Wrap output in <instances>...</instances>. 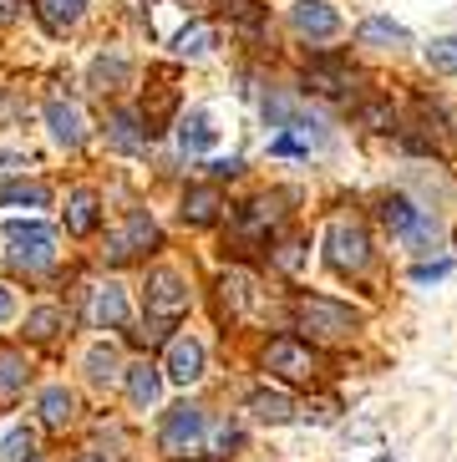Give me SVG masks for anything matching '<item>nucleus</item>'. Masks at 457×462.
Returning a JSON list of instances; mask_svg holds the SVG:
<instances>
[{
  "label": "nucleus",
  "instance_id": "393cba45",
  "mask_svg": "<svg viewBox=\"0 0 457 462\" xmlns=\"http://www.w3.org/2000/svg\"><path fill=\"white\" fill-rule=\"evenodd\" d=\"M214 42H219V31H214V26H203V21H199V26H183V31H178L173 51H178V56H203Z\"/></svg>",
  "mask_w": 457,
  "mask_h": 462
},
{
  "label": "nucleus",
  "instance_id": "f3484780",
  "mask_svg": "<svg viewBox=\"0 0 457 462\" xmlns=\"http://www.w3.org/2000/svg\"><path fill=\"white\" fill-rule=\"evenodd\" d=\"M81 11H87V0H36L41 26L51 31V36H67V31L81 21Z\"/></svg>",
  "mask_w": 457,
  "mask_h": 462
},
{
  "label": "nucleus",
  "instance_id": "f257e3e1",
  "mask_svg": "<svg viewBox=\"0 0 457 462\" xmlns=\"http://www.w3.org/2000/svg\"><path fill=\"white\" fill-rule=\"evenodd\" d=\"M183 310H189V285H183L173 270L148 274V320H153V330H133V340H137V346H153V340H163L168 320H178Z\"/></svg>",
  "mask_w": 457,
  "mask_h": 462
},
{
  "label": "nucleus",
  "instance_id": "ddd939ff",
  "mask_svg": "<svg viewBox=\"0 0 457 462\" xmlns=\"http://www.w3.org/2000/svg\"><path fill=\"white\" fill-rule=\"evenodd\" d=\"M92 326L97 330H117L122 320H127V295H122V285H97L92 290Z\"/></svg>",
  "mask_w": 457,
  "mask_h": 462
},
{
  "label": "nucleus",
  "instance_id": "423d86ee",
  "mask_svg": "<svg viewBox=\"0 0 457 462\" xmlns=\"http://www.w3.org/2000/svg\"><path fill=\"white\" fill-rule=\"evenodd\" d=\"M265 366L275 371V376H284V381H295V386H305V381L315 376V351H310V346H300L295 336H280V340H269Z\"/></svg>",
  "mask_w": 457,
  "mask_h": 462
},
{
  "label": "nucleus",
  "instance_id": "7c9ffc66",
  "mask_svg": "<svg viewBox=\"0 0 457 462\" xmlns=\"http://www.w3.org/2000/svg\"><path fill=\"white\" fill-rule=\"evenodd\" d=\"M275 264H280L284 274H295L300 264H305V245H300V239H290V245H280V249H275Z\"/></svg>",
  "mask_w": 457,
  "mask_h": 462
},
{
  "label": "nucleus",
  "instance_id": "c85d7f7f",
  "mask_svg": "<svg viewBox=\"0 0 457 462\" xmlns=\"http://www.w3.org/2000/svg\"><path fill=\"white\" fill-rule=\"evenodd\" d=\"M51 193L41 189V183H5L0 189V204H26V208H46Z\"/></svg>",
  "mask_w": 457,
  "mask_h": 462
},
{
  "label": "nucleus",
  "instance_id": "6e6552de",
  "mask_svg": "<svg viewBox=\"0 0 457 462\" xmlns=\"http://www.w3.org/2000/svg\"><path fill=\"white\" fill-rule=\"evenodd\" d=\"M290 26L310 42H325V36H336L340 31V11L336 5H325V0H295L290 5Z\"/></svg>",
  "mask_w": 457,
  "mask_h": 462
},
{
  "label": "nucleus",
  "instance_id": "1a4fd4ad",
  "mask_svg": "<svg viewBox=\"0 0 457 462\" xmlns=\"http://www.w3.org/2000/svg\"><path fill=\"white\" fill-rule=\"evenodd\" d=\"M381 224H387L391 234H406V239H427L432 234V218L422 214L406 193H391V199H381Z\"/></svg>",
  "mask_w": 457,
  "mask_h": 462
},
{
  "label": "nucleus",
  "instance_id": "6ab92c4d",
  "mask_svg": "<svg viewBox=\"0 0 457 462\" xmlns=\"http://www.w3.org/2000/svg\"><path fill=\"white\" fill-rule=\"evenodd\" d=\"M305 87L321 92V97H346V87H350L346 61H315V67L305 71Z\"/></svg>",
  "mask_w": 457,
  "mask_h": 462
},
{
  "label": "nucleus",
  "instance_id": "f704fd0d",
  "mask_svg": "<svg viewBox=\"0 0 457 462\" xmlns=\"http://www.w3.org/2000/svg\"><path fill=\"white\" fill-rule=\"evenodd\" d=\"M209 168H214V178H234V173H239V158H219V163H209Z\"/></svg>",
  "mask_w": 457,
  "mask_h": 462
},
{
  "label": "nucleus",
  "instance_id": "9d476101",
  "mask_svg": "<svg viewBox=\"0 0 457 462\" xmlns=\"http://www.w3.org/2000/svg\"><path fill=\"white\" fill-rule=\"evenodd\" d=\"M107 148L127 152V158L148 152V133H143V117H137L133 107H112L107 112Z\"/></svg>",
  "mask_w": 457,
  "mask_h": 462
},
{
  "label": "nucleus",
  "instance_id": "c756f323",
  "mask_svg": "<svg viewBox=\"0 0 457 462\" xmlns=\"http://www.w3.org/2000/svg\"><path fill=\"white\" fill-rule=\"evenodd\" d=\"M427 67L432 71H457V36H437L427 46Z\"/></svg>",
  "mask_w": 457,
  "mask_h": 462
},
{
  "label": "nucleus",
  "instance_id": "0eeeda50",
  "mask_svg": "<svg viewBox=\"0 0 457 462\" xmlns=\"http://www.w3.org/2000/svg\"><path fill=\"white\" fill-rule=\"evenodd\" d=\"M163 452H193L203 442V411L193 407V402H183V407H173L168 417H163V432H158Z\"/></svg>",
  "mask_w": 457,
  "mask_h": 462
},
{
  "label": "nucleus",
  "instance_id": "7ed1b4c3",
  "mask_svg": "<svg viewBox=\"0 0 457 462\" xmlns=\"http://www.w3.org/2000/svg\"><path fill=\"white\" fill-rule=\"evenodd\" d=\"M5 245H11V264H21V270H46V264L56 259L51 224H36V218L5 224Z\"/></svg>",
  "mask_w": 457,
  "mask_h": 462
},
{
  "label": "nucleus",
  "instance_id": "f03ea898",
  "mask_svg": "<svg viewBox=\"0 0 457 462\" xmlns=\"http://www.w3.org/2000/svg\"><path fill=\"white\" fill-rule=\"evenodd\" d=\"M295 320H300V330H310L315 340H346L350 330L361 326V310H350V305L325 300V295H300Z\"/></svg>",
  "mask_w": 457,
  "mask_h": 462
},
{
  "label": "nucleus",
  "instance_id": "a878e982",
  "mask_svg": "<svg viewBox=\"0 0 457 462\" xmlns=\"http://www.w3.org/2000/svg\"><path fill=\"white\" fill-rule=\"evenodd\" d=\"M0 462H36V432H31V427H15V432L0 442Z\"/></svg>",
  "mask_w": 457,
  "mask_h": 462
},
{
  "label": "nucleus",
  "instance_id": "4468645a",
  "mask_svg": "<svg viewBox=\"0 0 457 462\" xmlns=\"http://www.w3.org/2000/svg\"><path fill=\"white\" fill-rule=\"evenodd\" d=\"M46 127H51V137L61 143V148H77L81 137H87V127H81V112L71 107V102H46Z\"/></svg>",
  "mask_w": 457,
  "mask_h": 462
},
{
  "label": "nucleus",
  "instance_id": "39448f33",
  "mask_svg": "<svg viewBox=\"0 0 457 462\" xmlns=\"http://www.w3.org/2000/svg\"><path fill=\"white\" fill-rule=\"evenodd\" d=\"M158 245H163L158 224H153L143 208H133V214H127V224H122V229L107 239V259H112V264H133L137 254H153Z\"/></svg>",
  "mask_w": 457,
  "mask_h": 462
},
{
  "label": "nucleus",
  "instance_id": "b1692460",
  "mask_svg": "<svg viewBox=\"0 0 457 462\" xmlns=\"http://www.w3.org/2000/svg\"><path fill=\"white\" fill-rule=\"evenodd\" d=\"M87 376H92L97 386H112V381L122 376L117 351H112V346H92V351H87Z\"/></svg>",
  "mask_w": 457,
  "mask_h": 462
},
{
  "label": "nucleus",
  "instance_id": "4be33fe9",
  "mask_svg": "<svg viewBox=\"0 0 457 462\" xmlns=\"http://www.w3.org/2000/svg\"><path fill=\"white\" fill-rule=\"evenodd\" d=\"M219 208H224V199H219L214 183H203V189L183 193V218H189V224H199V229H203V224H214Z\"/></svg>",
  "mask_w": 457,
  "mask_h": 462
},
{
  "label": "nucleus",
  "instance_id": "aec40b11",
  "mask_svg": "<svg viewBox=\"0 0 457 462\" xmlns=\"http://www.w3.org/2000/svg\"><path fill=\"white\" fill-rule=\"evenodd\" d=\"M127 396H133V407H153L163 396V376L153 361H137V366H127Z\"/></svg>",
  "mask_w": 457,
  "mask_h": 462
},
{
  "label": "nucleus",
  "instance_id": "72a5a7b5",
  "mask_svg": "<svg viewBox=\"0 0 457 462\" xmlns=\"http://www.w3.org/2000/svg\"><path fill=\"white\" fill-rule=\"evenodd\" d=\"M11 315H15V295H11V285H0V326H5Z\"/></svg>",
  "mask_w": 457,
  "mask_h": 462
},
{
  "label": "nucleus",
  "instance_id": "2eb2a0df",
  "mask_svg": "<svg viewBox=\"0 0 457 462\" xmlns=\"http://www.w3.org/2000/svg\"><path fill=\"white\" fill-rule=\"evenodd\" d=\"M249 411H255V421H269V427H284V421H295V402H290L284 392H269V386L249 392Z\"/></svg>",
  "mask_w": 457,
  "mask_h": 462
},
{
  "label": "nucleus",
  "instance_id": "f8f14e48",
  "mask_svg": "<svg viewBox=\"0 0 457 462\" xmlns=\"http://www.w3.org/2000/svg\"><path fill=\"white\" fill-rule=\"evenodd\" d=\"M127 77H133V61L122 51H97L92 67H87V82L97 92H117V87H127Z\"/></svg>",
  "mask_w": 457,
  "mask_h": 462
},
{
  "label": "nucleus",
  "instance_id": "dca6fc26",
  "mask_svg": "<svg viewBox=\"0 0 457 462\" xmlns=\"http://www.w3.org/2000/svg\"><path fill=\"white\" fill-rule=\"evenodd\" d=\"M356 42L361 46H412V31L402 21H387V15H371L356 26Z\"/></svg>",
  "mask_w": 457,
  "mask_h": 462
},
{
  "label": "nucleus",
  "instance_id": "bb28decb",
  "mask_svg": "<svg viewBox=\"0 0 457 462\" xmlns=\"http://www.w3.org/2000/svg\"><path fill=\"white\" fill-rule=\"evenodd\" d=\"M61 326H67V315L56 310V305H41V310L26 315V336H31V340H51Z\"/></svg>",
  "mask_w": 457,
  "mask_h": 462
},
{
  "label": "nucleus",
  "instance_id": "c9c22d12",
  "mask_svg": "<svg viewBox=\"0 0 457 462\" xmlns=\"http://www.w3.org/2000/svg\"><path fill=\"white\" fill-rule=\"evenodd\" d=\"M15 15H21V0H0V26H11Z\"/></svg>",
  "mask_w": 457,
  "mask_h": 462
},
{
  "label": "nucleus",
  "instance_id": "20e7f679",
  "mask_svg": "<svg viewBox=\"0 0 457 462\" xmlns=\"http://www.w3.org/2000/svg\"><path fill=\"white\" fill-rule=\"evenodd\" d=\"M325 259H331V270H340V274H356V270H366V259H371V239H366V229L361 224H331L325 229Z\"/></svg>",
  "mask_w": 457,
  "mask_h": 462
},
{
  "label": "nucleus",
  "instance_id": "cd10ccee",
  "mask_svg": "<svg viewBox=\"0 0 457 462\" xmlns=\"http://www.w3.org/2000/svg\"><path fill=\"white\" fill-rule=\"evenodd\" d=\"M26 386V361L15 351H0V396H15Z\"/></svg>",
  "mask_w": 457,
  "mask_h": 462
},
{
  "label": "nucleus",
  "instance_id": "5701e85b",
  "mask_svg": "<svg viewBox=\"0 0 457 462\" xmlns=\"http://www.w3.org/2000/svg\"><path fill=\"white\" fill-rule=\"evenodd\" d=\"M92 229H97V193H92V189H77V193L67 199V234L87 239Z\"/></svg>",
  "mask_w": 457,
  "mask_h": 462
},
{
  "label": "nucleus",
  "instance_id": "9b49d317",
  "mask_svg": "<svg viewBox=\"0 0 457 462\" xmlns=\"http://www.w3.org/2000/svg\"><path fill=\"white\" fill-rule=\"evenodd\" d=\"M168 376H173L178 386H189V381L203 376V346H199L193 336L168 340Z\"/></svg>",
  "mask_w": 457,
  "mask_h": 462
},
{
  "label": "nucleus",
  "instance_id": "412c9836",
  "mask_svg": "<svg viewBox=\"0 0 457 462\" xmlns=\"http://www.w3.org/2000/svg\"><path fill=\"white\" fill-rule=\"evenodd\" d=\"M71 417H77V396H71L67 386H46V392H41V421L61 432V427H71Z\"/></svg>",
  "mask_w": 457,
  "mask_h": 462
},
{
  "label": "nucleus",
  "instance_id": "473e14b6",
  "mask_svg": "<svg viewBox=\"0 0 457 462\" xmlns=\"http://www.w3.org/2000/svg\"><path fill=\"white\" fill-rule=\"evenodd\" d=\"M447 270H452L447 259H437V264H417V270H412V280H417V285H432V280H443Z\"/></svg>",
  "mask_w": 457,
  "mask_h": 462
},
{
  "label": "nucleus",
  "instance_id": "2f4dec72",
  "mask_svg": "<svg viewBox=\"0 0 457 462\" xmlns=\"http://www.w3.org/2000/svg\"><path fill=\"white\" fill-rule=\"evenodd\" d=\"M15 173H26V152L0 148V178H15Z\"/></svg>",
  "mask_w": 457,
  "mask_h": 462
},
{
  "label": "nucleus",
  "instance_id": "e433bc0d",
  "mask_svg": "<svg viewBox=\"0 0 457 462\" xmlns=\"http://www.w3.org/2000/svg\"><path fill=\"white\" fill-rule=\"evenodd\" d=\"M77 462H102V457H92V452H87V457H77Z\"/></svg>",
  "mask_w": 457,
  "mask_h": 462
},
{
  "label": "nucleus",
  "instance_id": "a211bd4d",
  "mask_svg": "<svg viewBox=\"0 0 457 462\" xmlns=\"http://www.w3.org/2000/svg\"><path fill=\"white\" fill-rule=\"evenodd\" d=\"M214 123H209V112L203 107H193L189 117H183V123H178V148L183 152H209L214 148Z\"/></svg>",
  "mask_w": 457,
  "mask_h": 462
}]
</instances>
